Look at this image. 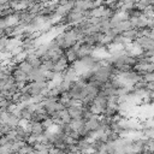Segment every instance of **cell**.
<instances>
[{
    "label": "cell",
    "mask_w": 154,
    "mask_h": 154,
    "mask_svg": "<svg viewBox=\"0 0 154 154\" xmlns=\"http://www.w3.org/2000/svg\"><path fill=\"white\" fill-rule=\"evenodd\" d=\"M71 84H72V82L71 81H69V79H65V78H63L61 79V82L57 85L58 88H59V90H60V93H66L69 89H70V87H71Z\"/></svg>",
    "instance_id": "8"
},
{
    "label": "cell",
    "mask_w": 154,
    "mask_h": 154,
    "mask_svg": "<svg viewBox=\"0 0 154 154\" xmlns=\"http://www.w3.org/2000/svg\"><path fill=\"white\" fill-rule=\"evenodd\" d=\"M12 77H13L14 82H30V81H29V75L25 73V72H23L22 70L17 69V67L13 70Z\"/></svg>",
    "instance_id": "2"
},
{
    "label": "cell",
    "mask_w": 154,
    "mask_h": 154,
    "mask_svg": "<svg viewBox=\"0 0 154 154\" xmlns=\"http://www.w3.org/2000/svg\"><path fill=\"white\" fill-rule=\"evenodd\" d=\"M32 122V120H31ZM45 126L42 125L41 122H32V128H31V134H35V135H41L45 132Z\"/></svg>",
    "instance_id": "7"
},
{
    "label": "cell",
    "mask_w": 154,
    "mask_h": 154,
    "mask_svg": "<svg viewBox=\"0 0 154 154\" xmlns=\"http://www.w3.org/2000/svg\"><path fill=\"white\" fill-rule=\"evenodd\" d=\"M25 60H26V61H29V63L32 65V67H38V66L42 64L41 58H40V57H38V55L35 53V51H34V52L28 53V54H26Z\"/></svg>",
    "instance_id": "3"
},
{
    "label": "cell",
    "mask_w": 154,
    "mask_h": 154,
    "mask_svg": "<svg viewBox=\"0 0 154 154\" xmlns=\"http://www.w3.org/2000/svg\"><path fill=\"white\" fill-rule=\"evenodd\" d=\"M142 79L144 82H152V81H154V71H146V72H143Z\"/></svg>",
    "instance_id": "9"
},
{
    "label": "cell",
    "mask_w": 154,
    "mask_h": 154,
    "mask_svg": "<svg viewBox=\"0 0 154 154\" xmlns=\"http://www.w3.org/2000/svg\"><path fill=\"white\" fill-rule=\"evenodd\" d=\"M122 35H123V37H124L125 40H128L129 42H134V41L140 36V34H138V28H130V29L123 31Z\"/></svg>",
    "instance_id": "1"
},
{
    "label": "cell",
    "mask_w": 154,
    "mask_h": 154,
    "mask_svg": "<svg viewBox=\"0 0 154 154\" xmlns=\"http://www.w3.org/2000/svg\"><path fill=\"white\" fill-rule=\"evenodd\" d=\"M71 119L75 118H82V113H83V106H71V107H66Z\"/></svg>",
    "instance_id": "4"
},
{
    "label": "cell",
    "mask_w": 154,
    "mask_h": 154,
    "mask_svg": "<svg viewBox=\"0 0 154 154\" xmlns=\"http://www.w3.org/2000/svg\"><path fill=\"white\" fill-rule=\"evenodd\" d=\"M69 126L71 128V130H76L79 132V130L84 126V119L83 118H75V119H71L70 123H69Z\"/></svg>",
    "instance_id": "5"
},
{
    "label": "cell",
    "mask_w": 154,
    "mask_h": 154,
    "mask_svg": "<svg viewBox=\"0 0 154 154\" xmlns=\"http://www.w3.org/2000/svg\"><path fill=\"white\" fill-rule=\"evenodd\" d=\"M17 69H19V70H22L23 72H25V73H30L32 70H34V67H32V65L29 63V61H26V60H23V61H20V63H18L17 64Z\"/></svg>",
    "instance_id": "6"
},
{
    "label": "cell",
    "mask_w": 154,
    "mask_h": 154,
    "mask_svg": "<svg viewBox=\"0 0 154 154\" xmlns=\"http://www.w3.org/2000/svg\"><path fill=\"white\" fill-rule=\"evenodd\" d=\"M5 97H6V95H5L2 91H0V101H1L2 99H5Z\"/></svg>",
    "instance_id": "10"
}]
</instances>
